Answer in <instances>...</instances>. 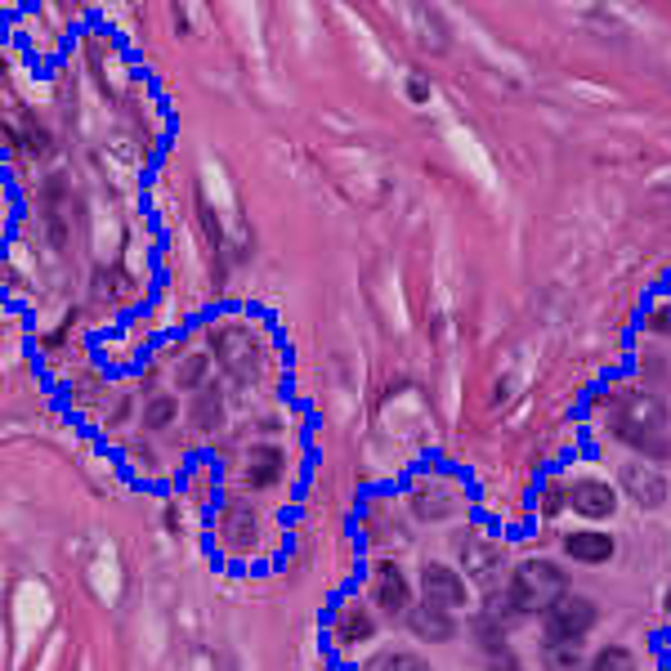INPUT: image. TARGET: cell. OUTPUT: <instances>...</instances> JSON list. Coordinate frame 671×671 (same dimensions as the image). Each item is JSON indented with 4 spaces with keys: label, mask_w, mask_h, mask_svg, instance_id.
Returning a JSON list of instances; mask_svg holds the SVG:
<instances>
[{
    "label": "cell",
    "mask_w": 671,
    "mask_h": 671,
    "mask_svg": "<svg viewBox=\"0 0 671 671\" xmlns=\"http://www.w3.org/2000/svg\"><path fill=\"white\" fill-rule=\"evenodd\" d=\"M564 596H568V578H564V568L551 564V560L519 564L515 578H510V609L515 613H546Z\"/></svg>",
    "instance_id": "6da1fadb"
},
{
    "label": "cell",
    "mask_w": 671,
    "mask_h": 671,
    "mask_svg": "<svg viewBox=\"0 0 671 671\" xmlns=\"http://www.w3.org/2000/svg\"><path fill=\"white\" fill-rule=\"evenodd\" d=\"M662 429H667V403L654 395H627L613 412V435L640 452L662 448Z\"/></svg>",
    "instance_id": "7a4b0ae2"
},
{
    "label": "cell",
    "mask_w": 671,
    "mask_h": 671,
    "mask_svg": "<svg viewBox=\"0 0 671 671\" xmlns=\"http://www.w3.org/2000/svg\"><path fill=\"white\" fill-rule=\"evenodd\" d=\"M542 617H546V645H578L596 627L600 613H596V604L587 596H564Z\"/></svg>",
    "instance_id": "3957f363"
},
{
    "label": "cell",
    "mask_w": 671,
    "mask_h": 671,
    "mask_svg": "<svg viewBox=\"0 0 671 671\" xmlns=\"http://www.w3.org/2000/svg\"><path fill=\"white\" fill-rule=\"evenodd\" d=\"M421 596H425V604H435V609H461L466 604V582L448 564H425L421 568Z\"/></svg>",
    "instance_id": "277c9868"
},
{
    "label": "cell",
    "mask_w": 671,
    "mask_h": 671,
    "mask_svg": "<svg viewBox=\"0 0 671 671\" xmlns=\"http://www.w3.org/2000/svg\"><path fill=\"white\" fill-rule=\"evenodd\" d=\"M622 488H627L636 497V506H645V510H658L667 502V479L658 470H649L645 461L622 466Z\"/></svg>",
    "instance_id": "5b68a950"
},
{
    "label": "cell",
    "mask_w": 671,
    "mask_h": 671,
    "mask_svg": "<svg viewBox=\"0 0 671 671\" xmlns=\"http://www.w3.org/2000/svg\"><path fill=\"white\" fill-rule=\"evenodd\" d=\"M372 600L386 609V613H403L408 609V578H403V568L399 564H376L372 573Z\"/></svg>",
    "instance_id": "8992f818"
},
{
    "label": "cell",
    "mask_w": 671,
    "mask_h": 671,
    "mask_svg": "<svg viewBox=\"0 0 671 671\" xmlns=\"http://www.w3.org/2000/svg\"><path fill=\"white\" fill-rule=\"evenodd\" d=\"M461 564L474 582H493L502 568V546L493 538H466L461 542Z\"/></svg>",
    "instance_id": "52a82bcc"
},
{
    "label": "cell",
    "mask_w": 671,
    "mask_h": 671,
    "mask_svg": "<svg viewBox=\"0 0 671 671\" xmlns=\"http://www.w3.org/2000/svg\"><path fill=\"white\" fill-rule=\"evenodd\" d=\"M568 502H573V510H582L587 519H609L617 510V493L609 484H600V479H582V484L568 493Z\"/></svg>",
    "instance_id": "ba28073f"
},
{
    "label": "cell",
    "mask_w": 671,
    "mask_h": 671,
    "mask_svg": "<svg viewBox=\"0 0 671 671\" xmlns=\"http://www.w3.org/2000/svg\"><path fill=\"white\" fill-rule=\"evenodd\" d=\"M408 627H412L421 640H429V645H444V640H452V636H457V622H452V613H448V609H435V604H421V609H412V613H408Z\"/></svg>",
    "instance_id": "9c48e42d"
},
{
    "label": "cell",
    "mask_w": 671,
    "mask_h": 671,
    "mask_svg": "<svg viewBox=\"0 0 671 671\" xmlns=\"http://www.w3.org/2000/svg\"><path fill=\"white\" fill-rule=\"evenodd\" d=\"M220 363L233 372V376H243V380H251V372H256V350H251V341L243 331H220Z\"/></svg>",
    "instance_id": "30bf717a"
},
{
    "label": "cell",
    "mask_w": 671,
    "mask_h": 671,
    "mask_svg": "<svg viewBox=\"0 0 671 671\" xmlns=\"http://www.w3.org/2000/svg\"><path fill=\"white\" fill-rule=\"evenodd\" d=\"M564 551H568V560H578V564H604V560H613V538L609 533H568L564 538Z\"/></svg>",
    "instance_id": "8fae6325"
},
{
    "label": "cell",
    "mask_w": 671,
    "mask_h": 671,
    "mask_svg": "<svg viewBox=\"0 0 671 671\" xmlns=\"http://www.w3.org/2000/svg\"><path fill=\"white\" fill-rule=\"evenodd\" d=\"M452 506H457V493H448V488H429V484H421V488L412 493V510H416L421 519H448Z\"/></svg>",
    "instance_id": "7c38bea8"
},
{
    "label": "cell",
    "mask_w": 671,
    "mask_h": 671,
    "mask_svg": "<svg viewBox=\"0 0 671 671\" xmlns=\"http://www.w3.org/2000/svg\"><path fill=\"white\" fill-rule=\"evenodd\" d=\"M278 470H282V452L278 448H256L251 461H247V484L269 488V484H278Z\"/></svg>",
    "instance_id": "4fadbf2b"
},
{
    "label": "cell",
    "mask_w": 671,
    "mask_h": 671,
    "mask_svg": "<svg viewBox=\"0 0 671 671\" xmlns=\"http://www.w3.org/2000/svg\"><path fill=\"white\" fill-rule=\"evenodd\" d=\"M367 671H429V662L425 658H416V654H380V658H372L367 662Z\"/></svg>",
    "instance_id": "5bb4252c"
},
{
    "label": "cell",
    "mask_w": 671,
    "mask_h": 671,
    "mask_svg": "<svg viewBox=\"0 0 671 671\" xmlns=\"http://www.w3.org/2000/svg\"><path fill=\"white\" fill-rule=\"evenodd\" d=\"M591 671H636V658L627 654V649H600L596 658H591Z\"/></svg>",
    "instance_id": "9a60e30c"
},
{
    "label": "cell",
    "mask_w": 671,
    "mask_h": 671,
    "mask_svg": "<svg viewBox=\"0 0 671 671\" xmlns=\"http://www.w3.org/2000/svg\"><path fill=\"white\" fill-rule=\"evenodd\" d=\"M341 636H345L350 645L367 640V636H372V617H367L363 609H350V613H341Z\"/></svg>",
    "instance_id": "2e32d148"
},
{
    "label": "cell",
    "mask_w": 671,
    "mask_h": 671,
    "mask_svg": "<svg viewBox=\"0 0 671 671\" xmlns=\"http://www.w3.org/2000/svg\"><path fill=\"white\" fill-rule=\"evenodd\" d=\"M175 412H179L175 399H170V395H157V399L149 403V412H143V425H149V429H166V425L175 421Z\"/></svg>",
    "instance_id": "e0dca14e"
},
{
    "label": "cell",
    "mask_w": 671,
    "mask_h": 671,
    "mask_svg": "<svg viewBox=\"0 0 671 671\" xmlns=\"http://www.w3.org/2000/svg\"><path fill=\"white\" fill-rule=\"evenodd\" d=\"M546 667L551 671H573L578 667V645H546Z\"/></svg>",
    "instance_id": "ac0fdd59"
},
{
    "label": "cell",
    "mask_w": 671,
    "mask_h": 671,
    "mask_svg": "<svg viewBox=\"0 0 671 671\" xmlns=\"http://www.w3.org/2000/svg\"><path fill=\"white\" fill-rule=\"evenodd\" d=\"M202 376H207V354L184 358V367H179V386H184V390H198V386H202Z\"/></svg>",
    "instance_id": "d6986e66"
},
{
    "label": "cell",
    "mask_w": 671,
    "mask_h": 671,
    "mask_svg": "<svg viewBox=\"0 0 671 671\" xmlns=\"http://www.w3.org/2000/svg\"><path fill=\"white\" fill-rule=\"evenodd\" d=\"M193 416H198V425L202 429H215L220 425V395H198V408H193Z\"/></svg>",
    "instance_id": "ffe728a7"
},
{
    "label": "cell",
    "mask_w": 671,
    "mask_h": 671,
    "mask_svg": "<svg viewBox=\"0 0 671 671\" xmlns=\"http://www.w3.org/2000/svg\"><path fill=\"white\" fill-rule=\"evenodd\" d=\"M542 510L555 515L560 510V484H546V497H542Z\"/></svg>",
    "instance_id": "44dd1931"
},
{
    "label": "cell",
    "mask_w": 671,
    "mask_h": 671,
    "mask_svg": "<svg viewBox=\"0 0 671 671\" xmlns=\"http://www.w3.org/2000/svg\"><path fill=\"white\" fill-rule=\"evenodd\" d=\"M667 613H671V591H667Z\"/></svg>",
    "instance_id": "7402d4cb"
}]
</instances>
